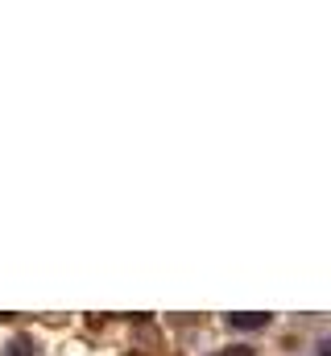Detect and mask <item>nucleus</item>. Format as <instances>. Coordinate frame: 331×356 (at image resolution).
I'll use <instances>...</instances> for the list:
<instances>
[{
	"label": "nucleus",
	"instance_id": "1",
	"mask_svg": "<svg viewBox=\"0 0 331 356\" xmlns=\"http://www.w3.org/2000/svg\"><path fill=\"white\" fill-rule=\"evenodd\" d=\"M228 323L241 327V332H252V327H265L269 315H261V311H241V315H228Z\"/></svg>",
	"mask_w": 331,
	"mask_h": 356
},
{
	"label": "nucleus",
	"instance_id": "2",
	"mask_svg": "<svg viewBox=\"0 0 331 356\" xmlns=\"http://www.w3.org/2000/svg\"><path fill=\"white\" fill-rule=\"evenodd\" d=\"M4 356H33V340H29V336H17V340L4 348Z\"/></svg>",
	"mask_w": 331,
	"mask_h": 356
},
{
	"label": "nucleus",
	"instance_id": "3",
	"mask_svg": "<svg viewBox=\"0 0 331 356\" xmlns=\"http://www.w3.org/2000/svg\"><path fill=\"white\" fill-rule=\"evenodd\" d=\"M224 356H252V348H245V344H241V348H228Z\"/></svg>",
	"mask_w": 331,
	"mask_h": 356
}]
</instances>
